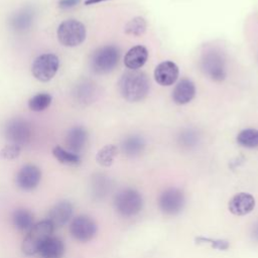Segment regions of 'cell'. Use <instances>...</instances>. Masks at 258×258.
Wrapping results in <instances>:
<instances>
[{"label":"cell","mask_w":258,"mask_h":258,"mask_svg":"<svg viewBox=\"0 0 258 258\" xmlns=\"http://www.w3.org/2000/svg\"><path fill=\"white\" fill-rule=\"evenodd\" d=\"M119 92L128 102L143 100L149 91V81L143 72L129 71L119 80Z\"/></svg>","instance_id":"1"},{"label":"cell","mask_w":258,"mask_h":258,"mask_svg":"<svg viewBox=\"0 0 258 258\" xmlns=\"http://www.w3.org/2000/svg\"><path fill=\"white\" fill-rule=\"evenodd\" d=\"M53 231L54 227L47 220L34 224L22 242V252L27 256L38 253L41 245L52 236Z\"/></svg>","instance_id":"2"},{"label":"cell","mask_w":258,"mask_h":258,"mask_svg":"<svg viewBox=\"0 0 258 258\" xmlns=\"http://www.w3.org/2000/svg\"><path fill=\"white\" fill-rule=\"evenodd\" d=\"M120 58V50L117 46L108 44L96 49L90 59V66L94 73L108 74L115 69Z\"/></svg>","instance_id":"3"},{"label":"cell","mask_w":258,"mask_h":258,"mask_svg":"<svg viewBox=\"0 0 258 258\" xmlns=\"http://www.w3.org/2000/svg\"><path fill=\"white\" fill-rule=\"evenodd\" d=\"M86 27L77 19H68L62 21L57 27L58 41L69 47L78 46L86 38Z\"/></svg>","instance_id":"4"},{"label":"cell","mask_w":258,"mask_h":258,"mask_svg":"<svg viewBox=\"0 0 258 258\" xmlns=\"http://www.w3.org/2000/svg\"><path fill=\"white\" fill-rule=\"evenodd\" d=\"M114 206L120 215L124 217H132L141 211L143 199L140 192L136 189L125 188L115 196Z\"/></svg>","instance_id":"5"},{"label":"cell","mask_w":258,"mask_h":258,"mask_svg":"<svg viewBox=\"0 0 258 258\" xmlns=\"http://www.w3.org/2000/svg\"><path fill=\"white\" fill-rule=\"evenodd\" d=\"M31 135V126L25 119L15 117L5 124L4 136L9 143L16 144L21 147L30 141Z\"/></svg>","instance_id":"6"},{"label":"cell","mask_w":258,"mask_h":258,"mask_svg":"<svg viewBox=\"0 0 258 258\" xmlns=\"http://www.w3.org/2000/svg\"><path fill=\"white\" fill-rule=\"evenodd\" d=\"M205 75L215 82H222L226 78V62L223 54L215 49L206 51L201 60Z\"/></svg>","instance_id":"7"},{"label":"cell","mask_w":258,"mask_h":258,"mask_svg":"<svg viewBox=\"0 0 258 258\" xmlns=\"http://www.w3.org/2000/svg\"><path fill=\"white\" fill-rule=\"evenodd\" d=\"M59 67L58 57L53 53H44L37 56L31 67L33 77L40 82L50 81Z\"/></svg>","instance_id":"8"},{"label":"cell","mask_w":258,"mask_h":258,"mask_svg":"<svg viewBox=\"0 0 258 258\" xmlns=\"http://www.w3.org/2000/svg\"><path fill=\"white\" fill-rule=\"evenodd\" d=\"M185 203L183 192L176 187H169L165 189L158 199L160 210L166 215L178 214Z\"/></svg>","instance_id":"9"},{"label":"cell","mask_w":258,"mask_h":258,"mask_svg":"<svg viewBox=\"0 0 258 258\" xmlns=\"http://www.w3.org/2000/svg\"><path fill=\"white\" fill-rule=\"evenodd\" d=\"M72 236L80 242H88L92 240L97 233V225L89 216L76 217L70 226Z\"/></svg>","instance_id":"10"},{"label":"cell","mask_w":258,"mask_h":258,"mask_svg":"<svg viewBox=\"0 0 258 258\" xmlns=\"http://www.w3.org/2000/svg\"><path fill=\"white\" fill-rule=\"evenodd\" d=\"M40 179V169L34 164H26L18 170L15 176V183L22 190H32L39 184Z\"/></svg>","instance_id":"11"},{"label":"cell","mask_w":258,"mask_h":258,"mask_svg":"<svg viewBox=\"0 0 258 258\" xmlns=\"http://www.w3.org/2000/svg\"><path fill=\"white\" fill-rule=\"evenodd\" d=\"M36 11L32 6H25L12 14L9 18V26L16 33H25L28 31L35 19Z\"/></svg>","instance_id":"12"},{"label":"cell","mask_w":258,"mask_h":258,"mask_svg":"<svg viewBox=\"0 0 258 258\" xmlns=\"http://www.w3.org/2000/svg\"><path fill=\"white\" fill-rule=\"evenodd\" d=\"M73 214V205L69 201H60L50 209L47 216V221L54 228H60L71 220Z\"/></svg>","instance_id":"13"},{"label":"cell","mask_w":258,"mask_h":258,"mask_svg":"<svg viewBox=\"0 0 258 258\" xmlns=\"http://www.w3.org/2000/svg\"><path fill=\"white\" fill-rule=\"evenodd\" d=\"M179 70L176 63L170 60H165L156 66L154 70V79L160 86H171L178 78Z\"/></svg>","instance_id":"14"},{"label":"cell","mask_w":258,"mask_h":258,"mask_svg":"<svg viewBox=\"0 0 258 258\" xmlns=\"http://www.w3.org/2000/svg\"><path fill=\"white\" fill-rule=\"evenodd\" d=\"M255 207V199L248 192L236 194L229 201L228 209L236 216H244L252 212Z\"/></svg>","instance_id":"15"},{"label":"cell","mask_w":258,"mask_h":258,"mask_svg":"<svg viewBox=\"0 0 258 258\" xmlns=\"http://www.w3.org/2000/svg\"><path fill=\"white\" fill-rule=\"evenodd\" d=\"M87 141L88 132L82 126H76L71 128L66 136V144L68 150L76 154H79V152H81L84 149Z\"/></svg>","instance_id":"16"},{"label":"cell","mask_w":258,"mask_h":258,"mask_svg":"<svg viewBox=\"0 0 258 258\" xmlns=\"http://www.w3.org/2000/svg\"><path fill=\"white\" fill-rule=\"evenodd\" d=\"M196 95L195 84L188 79H182L172 91V100L177 105L189 103Z\"/></svg>","instance_id":"17"},{"label":"cell","mask_w":258,"mask_h":258,"mask_svg":"<svg viewBox=\"0 0 258 258\" xmlns=\"http://www.w3.org/2000/svg\"><path fill=\"white\" fill-rule=\"evenodd\" d=\"M147 58V48L143 45H135L126 52L124 56V64L130 71H137L144 66Z\"/></svg>","instance_id":"18"},{"label":"cell","mask_w":258,"mask_h":258,"mask_svg":"<svg viewBox=\"0 0 258 258\" xmlns=\"http://www.w3.org/2000/svg\"><path fill=\"white\" fill-rule=\"evenodd\" d=\"M73 96L75 101L79 104L89 105L96 99L97 88L94 83L90 81H83L75 87Z\"/></svg>","instance_id":"19"},{"label":"cell","mask_w":258,"mask_h":258,"mask_svg":"<svg viewBox=\"0 0 258 258\" xmlns=\"http://www.w3.org/2000/svg\"><path fill=\"white\" fill-rule=\"evenodd\" d=\"M64 250L63 242L60 239L51 236L41 245L38 253L41 258H61L64 254Z\"/></svg>","instance_id":"20"},{"label":"cell","mask_w":258,"mask_h":258,"mask_svg":"<svg viewBox=\"0 0 258 258\" xmlns=\"http://www.w3.org/2000/svg\"><path fill=\"white\" fill-rule=\"evenodd\" d=\"M12 222L17 230L28 232L34 225V216L27 209H17L13 212Z\"/></svg>","instance_id":"21"},{"label":"cell","mask_w":258,"mask_h":258,"mask_svg":"<svg viewBox=\"0 0 258 258\" xmlns=\"http://www.w3.org/2000/svg\"><path fill=\"white\" fill-rule=\"evenodd\" d=\"M145 147L144 139L138 135L128 136L121 144L122 151L128 156H136L140 154Z\"/></svg>","instance_id":"22"},{"label":"cell","mask_w":258,"mask_h":258,"mask_svg":"<svg viewBox=\"0 0 258 258\" xmlns=\"http://www.w3.org/2000/svg\"><path fill=\"white\" fill-rule=\"evenodd\" d=\"M52 154L58 162L68 165H78L81 163V157L70 150L62 148L61 146H55L52 149Z\"/></svg>","instance_id":"23"},{"label":"cell","mask_w":258,"mask_h":258,"mask_svg":"<svg viewBox=\"0 0 258 258\" xmlns=\"http://www.w3.org/2000/svg\"><path fill=\"white\" fill-rule=\"evenodd\" d=\"M237 142L246 148L258 147V130L254 128H247L240 131L237 135Z\"/></svg>","instance_id":"24"},{"label":"cell","mask_w":258,"mask_h":258,"mask_svg":"<svg viewBox=\"0 0 258 258\" xmlns=\"http://www.w3.org/2000/svg\"><path fill=\"white\" fill-rule=\"evenodd\" d=\"M117 153H118L117 147L113 144H108V145H105L104 147H102L98 151V153L96 155V160L100 165L107 167L113 163Z\"/></svg>","instance_id":"25"},{"label":"cell","mask_w":258,"mask_h":258,"mask_svg":"<svg viewBox=\"0 0 258 258\" xmlns=\"http://www.w3.org/2000/svg\"><path fill=\"white\" fill-rule=\"evenodd\" d=\"M51 103V96L47 93H39L34 95L28 101V107L31 111L40 112L49 107Z\"/></svg>","instance_id":"26"},{"label":"cell","mask_w":258,"mask_h":258,"mask_svg":"<svg viewBox=\"0 0 258 258\" xmlns=\"http://www.w3.org/2000/svg\"><path fill=\"white\" fill-rule=\"evenodd\" d=\"M146 26H147V24H146L145 19L143 17L137 16L127 22L124 30L129 35L140 36L141 34H143L145 32Z\"/></svg>","instance_id":"27"},{"label":"cell","mask_w":258,"mask_h":258,"mask_svg":"<svg viewBox=\"0 0 258 258\" xmlns=\"http://www.w3.org/2000/svg\"><path fill=\"white\" fill-rule=\"evenodd\" d=\"M20 151H21V147L19 145L8 143L1 149L0 155L2 158L6 160H13L19 156Z\"/></svg>","instance_id":"28"},{"label":"cell","mask_w":258,"mask_h":258,"mask_svg":"<svg viewBox=\"0 0 258 258\" xmlns=\"http://www.w3.org/2000/svg\"><path fill=\"white\" fill-rule=\"evenodd\" d=\"M197 243H210L214 249H220V250H226L229 248L230 244L226 240H213L210 238L205 237H198L196 238Z\"/></svg>","instance_id":"29"},{"label":"cell","mask_w":258,"mask_h":258,"mask_svg":"<svg viewBox=\"0 0 258 258\" xmlns=\"http://www.w3.org/2000/svg\"><path fill=\"white\" fill-rule=\"evenodd\" d=\"M181 141L182 143H186L187 145H190L192 143H196L197 136L195 132H192L191 130H187L186 132H183L181 134Z\"/></svg>","instance_id":"30"},{"label":"cell","mask_w":258,"mask_h":258,"mask_svg":"<svg viewBox=\"0 0 258 258\" xmlns=\"http://www.w3.org/2000/svg\"><path fill=\"white\" fill-rule=\"evenodd\" d=\"M81 2V0H59L57 5L60 9H71L75 6H77L79 3Z\"/></svg>","instance_id":"31"},{"label":"cell","mask_w":258,"mask_h":258,"mask_svg":"<svg viewBox=\"0 0 258 258\" xmlns=\"http://www.w3.org/2000/svg\"><path fill=\"white\" fill-rule=\"evenodd\" d=\"M105 1H108V0H86L85 5H93V4H98Z\"/></svg>","instance_id":"32"},{"label":"cell","mask_w":258,"mask_h":258,"mask_svg":"<svg viewBox=\"0 0 258 258\" xmlns=\"http://www.w3.org/2000/svg\"><path fill=\"white\" fill-rule=\"evenodd\" d=\"M253 236L256 240H258V225H256L255 228L253 229Z\"/></svg>","instance_id":"33"}]
</instances>
